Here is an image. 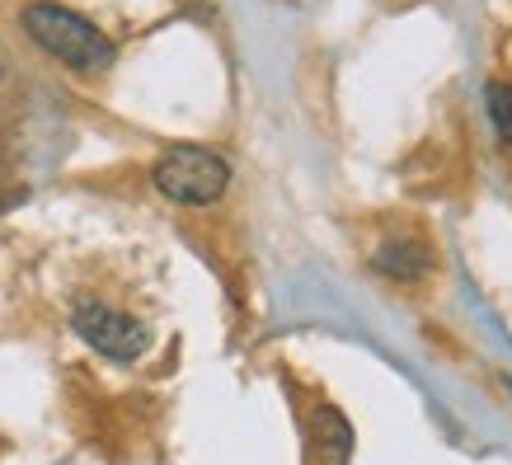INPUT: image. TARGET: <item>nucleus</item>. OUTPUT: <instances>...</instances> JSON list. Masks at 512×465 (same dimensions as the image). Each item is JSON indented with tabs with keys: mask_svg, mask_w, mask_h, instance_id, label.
I'll return each mask as SVG.
<instances>
[{
	"mask_svg": "<svg viewBox=\"0 0 512 465\" xmlns=\"http://www.w3.org/2000/svg\"><path fill=\"white\" fill-rule=\"evenodd\" d=\"M489 118H494V127H498V137L512 146V85H503V80H494L489 85Z\"/></svg>",
	"mask_w": 512,
	"mask_h": 465,
	"instance_id": "423d86ee",
	"label": "nucleus"
},
{
	"mask_svg": "<svg viewBox=\"0 0 512 465\" xmlns=\"http://www.w3.org/2000/svg\"><path fill=\"white\" fill-rule=\"evenodd\" d=\"M372 268L381 278H395V282H423L428 268H433V249L419 245V240H386L372 254Z\"/></svg>",
	"mask_w": 512,
	"mask_h": 465,
	"instance_id": "20e7f679",
	"label": "nucleus"
},
{
	"mask_svg": "<svg viewBox=\"0 0 512 465\" xmlns=\"http://www.w3.org/2000/svg\"><path fill=\"white\" fill-rule=\"evenodd\" d=\"M71 329H76L99 357H109V362H137V357L151 348V329L141 325L137 315L113 310V306H104V301H80V306L71 310Z\"/></svg>",
	"mask_w": 512,
	"mask_h": 465,
	"instance_id": "7ed1b4c3",
	"label": "nucleus"
},
{
	"mask_svg": "<svg viewBox=\"0 0 512 465\" xmlns=\"http://www.w3.org/2000/svg\"><path fill=\"white\" fill-rule=\"evenodd\" d=\"M311 428H315V451L325 456V465H348V456H353V423L343 419L334 404L315 409Z\"/></svg>",
	"mask_w": 512,
	"mask_h": 465,
	"instance_id": "39448f33",
	"label": "nucleus"
},
{
	"mask_svg": "<svg viewBox=\"0 0 512 465\" xmlns=\"http://www.w3.org/2000/svg\"><path fill=\"white\" fill-rule=\"evenodd\" d=\"M151 184L179 207H207L231 184V165L207 146H170L151 170Z\"/></svg>",
	"mask_w": 512,
	"mask_h": 465,
	"instance_id": "f03ea898",
	"label": "nucleus"
},
{
	"mask_svg": "<svg viewBox=\"0 0 512 465\" xmlns=\"http://www.w3.org/2000/svg\"><path fill=\"white\" fill-rule=\"evenodd\" d=\"M19 24H24V33H29L33 43L43 47V52H52L57 62H66L71 71H109L118 62V47H113L109 33H99L90 19H80L66 5L38 0V5H29L19 15Z\"/></svg>",
	"mask_w": 512,
	"mask_h": 465,
	"instance_id": "f257e3e1",
	"label": "nucleus"
}]
</instances>
